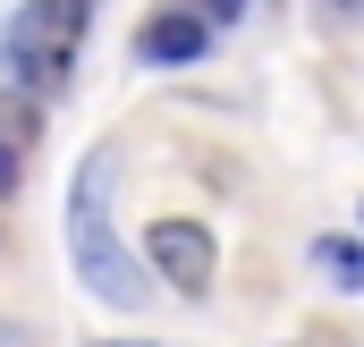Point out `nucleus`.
I'll use <instances>...</instances> for the list:
<instances>
[{"mask_svg":"<svg viewBox=\"0 0 364 347\" xmlns=\"http://www.w3.org/2000/svg\"><path fill=\"white\" fill-rule=\"evenodd\" d=\"M314 262H322L331 279H348V288H364V246H356V237H322V246H314Z\"/></svg>","mask_w":364,"mask_h":347,"instance_id":"39448f33","label":"nucleus"},{"mask_svg":"<svg viewBox=\"0 0 364 347\" xmlns=\"http://www.w3.org/2000/svg\"><path fill=\"white\" fill-rule=\"evenodd\" d=\"M85 0H26L17 26H9V77L26 93H60L68 85V60L85 43Z\"/></svg>","mask_w":364,"mask_h":347,"instance_id":"f03ea898","label":"nucleus"},{"mask_svg":"<svg viewBox=\"0 0 364 347\" xmlns=\"http://www.w3.org/2000/svg\"><path fill=\"white\" fill-rule=\"evenodd\" d=\"M102 195H110V153H93L85 170H77V203H68V255H77V279H85L102 305H119V314H136L153 288H144V271L119 255V237H110V212H102Z\"/></svg>","mask_w":364,"mask_h":347,"instance_id":"f257e3e1","label":"nucleus"},{"mask_svg":"<svg viewBox=\"0 0 364 347\" xmlns=\"http://www.w3.org/2000/svg\"><path fill=\"white\" fill-rule=\"evenodd\" d=\"M9 186H17V144L0 136V195H9Z\"/></svg>","mask_w":364,"mask_h":347,"instance_id":"423d86ee","label":"nucleus"},{"mask_svg":"<svg viewBox=\"0 0 364 347\" xmlns=\"http://www.w3.org/2000/svg\"><path fill=\"white\" fill-rule=\"evenodd\" d=\"M237 9H246V0H212V17H237Z\"/></svg>","mask_w":364,"mask_h":347,"instance_id":"0eeeda50","label":"nucleus"},{"mask_svg":"<svg viewBox=\"0 0 364 347\" xmlns=\"http://www.w3.org/2000/svg\"><path fill=\"white\" fill-rule=\"evenodd\" d=\"M153 271L178 288V297H203L212 288V271H220V246H212V229L203 220H153Z\"/></svg>","mask_w":364,"mask_h":347,"instance_id":"7ed1b4c3","label":"nucleus"},{"mask_svg":"<svg viewBox=\"0 0 364 347\" xmlns=\"http://www.w3.org/2000/svg\"><path fill=\"white\" fill-rule=\"evenodd\" d=\"M339 9H364V0H339Z\"/></svg>","mask_w":364,"mask_h":347,"instance_id":"6e6552de","label":"nucleus"},{"mask_svg":"<svg viewBox=\"0 0 364 347\" xmlns=\"http://www.w3.org/2000/svg\"><path fill=\"white\" fill-rule=\"evenodd\" d=\"M136 51H144V60H203V26L170 9V17H153V26H144V43H136Z\"/></svg>","mask_w":364,"mask_h":347,"instance_id":"20e7f679","label":"nucleus"}]
</instances>
